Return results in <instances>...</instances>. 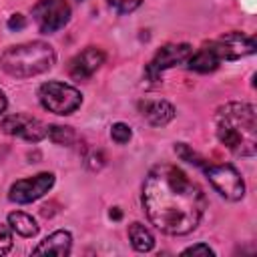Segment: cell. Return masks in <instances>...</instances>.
Wrapping results in <instances>:
<instances>
[{
    "label": "cell",
    "instance_id": "6da1fadb",
    "mask_svg": "<svg viewBox=\"0 0 257 257\" xmlns=\"http://www.w3.org/2000/svg\"><path fill=\"white\" fill-rule=\"evenodd\" d=\"M143 207L149 221L169 235L191 233L207 207L205 195L175 165H157L143 185Z\"/></svg>",
    "mask_w": 257,
    "mask_h": 257
},
{
    "label": "cell",
    "instance_id": "7a4b0ae2",
    "mask_svg": "<svg viewBox=\"0 0 257 257\" xmlns=\"http://www.w3.org/2000/svg\"><path fill=\"white\" fill-rule=\"evenodd\" d=\"M215 133L223 147L239 157H253L257 151V114L247 102H227L215 112Z\"/></svg>",
    "mask_w": 257,
    "mask_h": 257
},
{
    "label": "cell",
    "instance_id": "3957f363",
    "mask_svg": "<svg viewBox=\"0 0 257 257\" xmlns=\"http://www.w3.org/2000/svg\"><path fill=\"white\" fill-rule=\"evenodd\" d=\"M255 52V40L243 32H227L207 44L197 52H191L187 66L197 72H211L223 60H237Z\"/></svg>",
    "mask_w": 257,
    "mask_h": 257
},
{
    "label": "cell",
    "instance_id": "277c9868",
    "mask_svg": "<svg viewBox=\"0 0 257 257\" xmlns=\"http://www.w3.org/2000/svg\"><path fill=\"white\" fill-rule=\"evenodd\" d=\"M54 60H56V54L52 46L36 40V42L10 46L0 56V68L14 78H28L52 68Z\"/></svg>",
    "mask_w": 257,
    "mask_h": 257
},
{
    "label": "cell",
    "instance_id": "5b68a950",
    "mask_svg": "<svg viewBox=\"0 0 257 257\" xmlns=\"http://www.w3.org/2000/svg\"><path fill=\"white\" fill-rule=\"evenodd\" d=\"M38 98L42 106L54 114H70L82 102L80 92L64 82H44L38 90Z\"/></svg>",
    "mask_w": 257,
    "mask_h": 257
},
{
    "label": "cell",
    "instance_id": "8992f818",
    "mask_svg": "<svg viewBox=\"0 0 257 257\" xmlns=\"http://www.w3.org/2000/svg\"><path fill=\"white\" fill-rule=\"evenodd\" d=\"M211 185L229 201H239L245 195V183L233 165H205Z\"/></svg>",
    "mask_w": 257,
    "mask_h": 257
},
{
    "label": "cell",
    "instance_id": "52a82bcc",
    "mask_svg": "<svg viewBox=\"0 0 257 257\" xmlns=\"http://www.w3.org/2000/svg\"><path fill=\"white\" fill-rule=\"evenodd\" d=\"M32 16L40 32H56L70 20V6L66 0H38L32 8Z\"/></svg>",
    "mask_w": 257,
    "mask_h": 257
},
{
    "label": "cell",
    "instance_id": "ba28073f",
    "mask_svg": "<svg viewBox=\"0 0 257 257\" xmlns=\"http://www.w3.org/2000/svg\"><path fill=\"white\" fill-rule=\"evenodd\" d=\"M52 185H54V175L52 173H38L34 177L16 181L8 191V199L14 201V203H20V205L32 203V201L40 199L44 193H48Z\"/></svg>",
    "mask_w": 257,
    "mask_h": 257
},
{
    "label": "cell",
    "instance_id": "9c48e42d",
    "mask_svg": "<svg viewBox=\"0 0 257 257\" xmlns=\"http://www.w3.org/2000/svg\"><path fill=\"white\" fill-rule=\"evenodd\" d=\"M191 52H193V48L189 44H167V46H163L155 54V58L149 62V66H147V78L149 80H159V76H161L163 70L187 62V58L191 56Z\"/></svg>",
    "mask_w": 257,
    "mask_h": 257
},
{
    "label": "cell",
    "instance_id": "30bf717a",
    "mask_svg": "<svg viewBox=\"0 0 257 257\" xmlns=\"http://www.w3.org/2000/svg\"><path fill=\"white\" fill-rule=\"evenodd\" d=\"M2 131L30 143H38L46 137L48 126H44V122H40L38 118H32L26 114H10L2 118Z\"/></svg>",
    "mask_w": 257,
    "mask_h": 257
},
{
    "label": "cell",
    "instance_id": "8fae6325",
    "mask_svg": "<svg viewBox=\"0 0 257 257\" xmlns=\"http://www.w3.org/2000/svg\"><path fill=\"white\" fill-rule=\"evenodd\" d=\"M102 62H104V52L100 48L88 46V48H84L80 54H76L70 60L68 72H70V76L74 80H86L100 68Z\"/></svg>",
    "mask_w": 257,
    "mask_h": 257
},
{
    "label": "cell",
    "instance_id": "7c38bea8",
    "mask_svg": "<svg viewBox=\"0 0 257 257\" xmlns=\"http://www.w3.org/2000/svg\"><path fill=\"white\" fill-rule=\"evenodd\" d=\"M139 108L153 126H165L175 118V106L167 100H141Z\"/></svg>",
    "mask_w": 257,
    "mask_h": 257
},
{
    "label": "cell",
    "instance_id": "4fadbf2b",
    "mask_svg": "<svg viewBox=\"0 0 257 257\" xmlns=\"http://www.w3.org/2000/svg\"><path fill=\"white\" fill-rule=\"evenodd\" d=\"M72 247V237L68 231H54L52 235H48L44 241H40V245L34 249L36 255L40 253H54V255H68Z\"/></svg>",
    "mask_w": 257,
    "mask_h": 257
},
{
    "label": "cell",
    "instance_id": "5bb4252c",
    "mask_svg": "<svg viewBox=\"0 0 257 257\" xmlns=\"http://www.w3.org/2000/svg\"><path fill=\"white\" fill-rule=\"evenodd\" d=\"M8 225L12 231H16L18 235L22 237H34L38 233V225L36 221L28 215V213H22V211H14L8 215Z\"/></svg>",
    "mask_w": 257,
    "mask_h": 257
},
{
    "label": "cell",
    "instance_id": "9a60e30c",
    "mask_svg": "<svg viewBox=\"0 0 257 257\" xmlns=\"http://www.w3.org/2000/svg\"><path fill=\"white\" fill-rule=\"evenodd\" d=\"M128 239H131V245H133L137 251H141V253L151 251L153 245H155V237H153L151 231H149L145 225H141V223H131V225H128Z\"/></svg>",
    "mask_w": 257,
    "mask_h": 257
},
{
    "label": "cell",
    "instance_id": "2e32d148",
    "mask_svg": "<svg viewBox=\"0 0 257 257\" xmlns=\"http://www.w3.org/2000/svg\"><path fill=\"white\" fill-rule=\"evenodd\" d=\"M52 143L56 145H72L74 143V131L70 126H60V124H52L48 126V133Z\"/></svg>",
    "mask_w": 257,
    "mask_h": 257
},
{
    "label": "cell",
    "instance_id": "e0dca14e",
    "mask_svg": "<svg viewBox=\"0 0 257 257\" xmlns=\"http://www.w3.org/2000/svg\"><path fill=\"white\" fill-rule=\"evenodd\" d=\"M131 128L124 124V122H114L112 126H110V137H112V141H116L118 145H124V143H128V139H131Z\"/></svg>",
    "mask_w": 257,
    "mask_h": 257
},
{
    "label": "cell",
    "instance_id": "ac0fdd59",
    "mask_svg": "<svg viewBox=\"0 0 257 257\" xmlns=\"http://www.w3.org/2000/svg\"><path fill=\"white\" fill-rule=\"evenodd\" d=\"M175 153L181 157V159H185V161H189V163H195V165H201V167H205V163H203V159L195 153V151H191L185 143H177L175 145Z\"/></svg>",
    "mask_w": 257,
    "mask_h": 257
},
{
    "label": "cell",
    "instance_id": "d6986e66",
    "mask_svg": "<svg viewBox=\"0 0 257 257\" xmlns=\"http://www.w3.org/2000/svg\"><path fill=\"white\" fill-rule=\"evenodd\" d=\"M108 2H110V6H112L118 14H128V12L137 10V8L143 4V0H108Z\"/></svg>",
    "mask_w": 257,
    "mask_h": 257
},
{
    "label": "cell",
    "instance_id": "ffe728a7",
    "mask_svg": "<svg viewBox=\"0 0 257 257\" xmlns=\"http://www.w3.org/2000/svg\"><path fill=\"white\" fill-rule=\"evenodd\" d=\"M12 247V233L6 225H0V255L8 253Z\"/></svg>",
    "mask_w": 257,
    "mask_h": 257
},
{
    "label": "cell",
    "instance_id": "44dd1931",
    "mask_svg": "<svg viewBox=\"0 0 257 257\" xmlns=\"http://www.w3.org/2000/svg\"><path fill=\"white\" fill-rule=\"evenodd\" d=\"M183 255H215V251L209 245H205V243H197L193 247H187L183 251Z\"/></svg>",
    "mask_w": 257,
    "mask_h": 257
},
{
    "label": "cell",
    "instance_id": "7402d4cb",
    "mask_svg": "<svg viewBox=\"0 0 257 257\" xmlns=\"http://www.w3.org/2000/svg\"><path fill=\"white\" fill-rule=\"evenodd\" d=\"M24 24H26V20H24L22 14H14V16L8 20V28H10V30H20V28H24Z\"/></svg>",
    "mask_w": 257,
    "mask_h": 257
},
{
    "label": "cell",
    "instance_id": "603a6c76",
    "mask_svg": "<svg viewBox=\"0 0 257 257\" xmlns=\"http://www.w3.org/2000/svg\"><path fill=\"white\" fill-rule=\"evenodd\" d=\"M6 104H8V102H6V96H4V92L0 90V112L6 110Z\"/></svg>",
    "mask_w": 257,
    "mask_h": 257
}]
</instances>
